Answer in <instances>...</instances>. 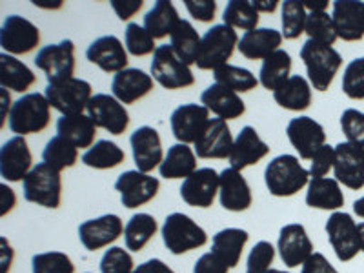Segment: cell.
Masks as SVG:
<instances>
[{
  "label": "cell",
  "mask_w": 364,
  "mask_h": 273,
  "mask_svg": "<svg viewBox=\"0 0 364 273\" xmlns=\"http://www.w3.org/2000/svg\"><path fill=\"white\" fill-rule=\"evenodd\" d=\"M161 177L164 178H188L191 173L197 171V157L195 151L188 144H173L164 161L159 166Z\"/></svg>",
  "instance_id": "cell-34"
},
{
  "label": "cell",
  "mask_w": 364,
  "mask_h": 273,
  "mask_svg": "<svg viewBox=\"0 0 364 273\" xmlns=\"http://www.w3.org/2000/svg\"><path fill=\"white\" fill-rule=\"evenodd\" d=\"M269 154V146L261 141L259 133L252 126H245L237 135L233 142L232 155H230V164L233 170L242 171L248 166L257 164V162L264 159Z\"/></svg>",
  "instance_id": "cell-25"
},
{
  "label": "cell",
  "mask_w": 364,
  "mask_h": 273,
  "mask_svg": "<svg viewBox=\"0 0 364 273\" xmlns=\"http://www.w3.org/2000/svg\"><path fill=\"white\" fill-rule=\"evenodd\" d=\"M210 120V112L200 104H182L171 113V132L181 144H195Z\"/></svg>",
  "instance_id": "cell-14"
},
{
  "label": "cell",
  "mask_w": 364,
  "mask_h": 273,
  "mask_svg": "<svg viewBox=\"0 0 364 273\" xmlns=\"http://www.w3.org/2000/svg\"><path fill=\"white\" fill-rule=\"evenodd\" d=\"M184 6L195 21L211 22L215 18L217 2H213V0H186Z\"/></svg>",
  "instance_id": "cell-53"
},
{
  "label": "cell",
  "mask_w": 364,
  "mask_h": 273,
  "mask_svg": "<svg viewBox=\"0 0 364 273\" xmlns=\"http://www.w3.org/2000/svg\"><path fill=\"white\" fill-rule=\"evenodd\" d=\"M220 188V173L213 168H200L184 178L181 186V197L188 206L210 208Z\"/></svg>",
  "instance_id": "cell-15"
},
{
  "label": "cell",
  "mask_w": 364,
  "mask_h": 273,
  "mask_svg": "<svg viewBox=\"0 0 364 273\" xmlns=\"http://www.w3.org/2000/svg\"><path fill=\"white\" fill-rule=\"evenodd\" d=\"M308 13L302 2L288 0L282 4V37L288 41H295L306 31Z\"/></svg>",
  "instance_id": "cell-44"
},
{
  "label": "cell",
  "mask_w": 364,
  "mask_h": 273,
  "mask_svg": "<svg viewBox=\"0 0 364 273\" xmlns=\"http://www.w3.org/2000/svg\"><path fill=\"white\" fill-rule=\"evenodd\" d=\"M268 273H288V272H282V269H269V272Z\"/></svg>",
  "instance_id": "cell-62"
},
{
  "label": "cell",
  "mask_w": 364,
  "mask_h": 273,
  "mask_svg": "<svg viewBox=\"0 0 364 273\" xmlns=\"http://www.w3.org/2000/svg\"><path fill=\"white\" fill-rule=\"evenodd\" d=\"M86 57L91 64L99 66L106 73H120L128 70V53L115 35H106L91 42Z\"/></svg>",
  "instance_id": "cell-23"
},
{
  "label": "cell",
  "mask_w": 364,
  "mask_h": 273,
  "mask_svg": "<svg viewBox=\"0 0 364 273\" xmlns=\"http://www.w3.org/2000/svg\"><path fill=\"white\" fill-rule=\"evenodd\" d=\"M161 235L164 246L173 255H182L191 250L203 248L208 242L206 232L184 213H171L166 217L161 228Z\"/></svg>",
  "instance_id": "cell-4"
},
{
  "label": "cell",
  "mask_w": 364,
  "mask_h": 273,
  "mask_svg": "<svg viewBox=\"0 0 364 273\" xmlns=\"http://www.w3.org/2000/svg\"><path fill=\"white\" fill-rule=\"evenodd\" d=\"M301 58L308 71V79L314 90L326 91L343 66V57L331 46L318 44L308 38L301 48Z\"/></svg>",
  "instance_id": "cell-1"
},
{
  "label": "cell",
  "mask_w": 364,
  "mask_h": 273,
  "mask_svg": "<svg viewBox=\"0 0 364 273\" xmlns=\"http://www.w3.org/2000/svg\"><path fill=\"white\" fill-rule=\"evenodd\" d=\"M159 188H161L159 178L149 177L148 173L135 170L124 171L122 175H119L115 182V190L120 193L122 206L129 208V210L155 199V195L159 193Z\"/></svg>",
  "instance_id": "cell-13"
},
{
  "label": "cell",
  "mask_w": 364,
  "mask_h": 273,
  "mask_svg": "<svg viewBox=\"0 0 364 273\" xmlns=\"http://www.w3.org/2000/svg\"><path fill=\"white\" fill-rule=\"evenodd\" d=\"M253 6H255V9L259 13L261 11H264V13H273L275 11V9H277V6H279V2L277 0H259V2H253Z\"/></svg>",
  "instance_id": "cell-58"
},
{
  "label": "cell",
  "mask_w": 364,
  "mask_h": 273,
  "mask_svg": "<svg viewBox=\"0 0 364 273\" xmlns=\"http://www.w3.org/2000/svg\"><path fill=\"white\" fill-rule=\"evenodd\" d=\"M41 42V31L33 22L18 15H9L0 29V46L8 55H26Z\"/></svg>",
  "instance_id": "cell-12"
},
{
  "label": "cell",
  "mask_w": 364,
  "mask_h": 273,
  "mask_svg": "<svg viewBox=\"0 0 364 273\" xmlns=\"http://www.w3.org/2000/svg\"><path fill=\"white\" fill-rule=\"evenodd\" d=\"M328 240L341 262H350L360 253L359 224L350 213L333 211L326 223Z\"/></svg>",
  "instance_id": "cell-9"
},
{
  "label": "cell",
  "mask_w": 364,
  "mask_h": 273,
  "mask_svg": "<svg viewBox=\"0 0 364 273\" xmlns=\"http://www.w3.org/2000/svg\"><path fill=\"white\" fill-rule=\"evenodd\" d=\"M306 204L317 210L337 211L344 206V195L339 182L328 177H311L306 191Z\"/></svg>",
  "instance_id": "cell-30"
},
{
  "label": "cell",
  "mask_w": 364,
  "mask_h": 273,
  "mask_svg": "<svg viewBox=\"0 0 364 273\" xmlns=\"http://www.w3.org/2000/svg\"><path fill=\"white\" fill-rule=\"evenodd\" d=\"M336 181L350 190H360L364 186V148L341 142L336 146Z\"/></svg>",
  "instance_id": "cell-16"
},
{
  "label": "cell",
  "mask_w": 364,
  "mask_h": 273,
  "mask_svg": "<svg viewBox=\"0 0 364 273\" xmlns=\"http://www.w3.org/2000/svg\"><path fill=\"white\" fill-rule=\"evenodd\" d=\"M77 159H79L77 146L71 144V142L66 141L64 136L58 135L53 136V139L46 144L44 151H42V161L57 171H63L66 170V168L75 166Z\"/></svg>",
  "instance_id": "cell-41"
},
{
  "label": "cell",
  "mask_w": 364,
  "mask_h": 273,
  "mask_svg": "<svg viewBox=\"0 0 364 273\" xmlns=\"http://www.w3.org/2000/svg\"><path fill=\"white\" fill-rule=\"evenodd\" d=\"M124 223L119 215H102L86 220L79 226V239L87 252H97L115 242L124 233Z\"/></svg>",
  "instance_id": "cell-18"
},
{
  "label": "cell",
  "mask_w": 364,
  "mask_h": 273,
  "mask_svg": "<svg viewBox=\"0 0 364 273\" xmlns=\"http://www.w3.org/2000/svg\"><path fill=\"white\" fill-rule=\"evenodd\" d=\"M151 75L166 90H182L195 84V77L190 66L182 63L175 55L170 44L159 46L151 60Z\"/></svg>",
  "instance_id": "cell-8"
},
{
  "label": "cell",
  "mask_w": 364,
  "mask_h": 273,
  "mask_svg": "<svg viewBox=\"0 0 364 273\" xmlns=\"http://www.w3.org/2000/svg\"><path fill=\"white\" fill-rule=\"evenodd\" d=\"M142 6H144L142 0H126V2H122V0H113L112 2V8L115 9L120 21H129Z\"/></svg>",
  "instance_id": "cell-56"
},
{
  "label": "cell",
  "mask_w": 364,
  "mask_h": 273,
  "mask_svg": "<svg viewBox=\"0 0 364 273\" xmlns=\"http://www.w3.org/2000/svg\"><path fill=\"white\" fill-rule=\"evenodd\" d=\"M133 273H175L173 269L168 264L161 261V259H149V261L139 264V268H135Z\"/></svg>",
  "instance_id": "cell-57"
},
{
  "label": "cell",
  "mask_w": 364,
  "mask_h": 273,
  "mask_svg": "<svg viewBox=\"0 0 364 273\" xmlns=\"http://www.w3.org/2000/svg\"><path fill=\"white\" fill-rule=\"evenodd\" d=\"M233 142L226 120L211 119L199 141L195 142V154L199 159H230Z\"/></svg>",
  "instance_id": "cell-22"
},
{
  "label": "cell",
  "mask_w": 364,
  "mask_h": 273,
  "mask_svg": "<svg viewBox=\"0 0 364 273\" xmlns=\"http://www.w3.org/2000/svg\"><path fill=\"white\" fill-rule=\"evenodd\" d=\"M223 18L224 24L230 28L253 31L259 24V11L255 9L253 2H248V0H232V2H228Z\"/></svg>",
  "instance_id": "cell-43"
},
{
  "label": "cell",
  "mask_w": 364,
  "mask_h": 273,
  "mask_svg": "<svg viewBox=\"0 0 364 273\" xmlns=\"http://www.w3.org/2000/svg\"><path fill=\"white\" fill-rule=\"evenodd\" d=\"M213 79H215V84L230 87L235 93H248V91L255 90L257 84H259L252 71L246 70V68L232 66V64L220 66L219 70L213 71Z\"/></svg>",
  "instance_id": "cell-42"
},
{
  "label": "cell",
  "mask_w": 364,
  "mask_h": 273,
  "mask_svg": "<svg viewBox=\"0 0 364 273\" xmlns=\"http://www.w3.org/2000/svg\"><path fill=\"white\" fill-rule=\"evenodd\" d=\"M200 102L204 108H208V112L215 113L217 119L223 120L239 119L246 112V104L240 99L239 93L220 84L206 87L200 95Z\"/></svg>",
  "instance_id": "cell-27"
},
{
  "label": "cell",
  "mask_w": 364,
  "mask_h": 273,
  "mask_svg": "<svg viewBox=\"0 0 364 273\" xmlns=\"http://www.w3.org/2000/svg\"><path fill=\"white\" fill-rule=\"evenodd\" d=\"M159 226L155 217L149 213H136L128 220L124 228V245L129 252H141L149 240L154 239Z\"/></svg>",
  "instance_id": "cell-38"
},
{
  "label": "cell",
  "mask_w": 364,
  "mask_h": 273,
  "mask_svg": "<svg viewBox=\"0 0 364 273\" xmlns=\"http://www.w3.org/2000/svg\"><path fill=\"white\" fill-rule=\"evenodd\" d=\"M302 6H304L306 9H310V13L326 11L328 2H326V0H321V2H302Z\"/></svg>",
  "instance_id": "cell-59"
},
{
  "label": "cell",
  "mask_w": 364,
  "mask_h": 273,
  "mask_svg": "<svg viewBox=\"0 0 364 273\" xmlns=\"http://www.w3.org/2000/svg\"><path fill=\"white\" fill-rule=\"evenodd\" d=\"M58 136H64L66 141L77 148H91L97 135V126L87 115H63L57 122Z\"/></svg>",
  "instance_id": "cell-33"
},
{
  "label": "cell",
  "mask_w": 364,
  "mask_h": 273,
  "mask_svg": "<svg viewBox=\"0 0 364 273\" xmlns=\"http://www.w3.org/2000/svg\"><path fill=\"white\" fill-rule=\"evenodd\" d=\"M279 255L288 268H297L314 255V242L302 224H286L279 233Z\"/></svg>",
  "instance_id": "cell-17"
},
{
  "label": "cell",
  "mask_w": 364,
  "mask_h": 273,
  "mask_svg": "<svg viewBox=\"0 0 364 273\" xmlns=\"http://www.w3.org/2000/svg\"><path fill=\"white\" fill-rule=\"evenodd\" d=\"M154 90V77L146 71L129 68V70L120 71L113 77L112 91L113 97L122 104H133L146 97Z\"/></svg>",
  "instance_id": "cell-28"
},
{
  "label": "cell",
  "mask_w": 364,
  "mask_h": 273,
  "mask_svg": "<svg viewBox=\"0 0 364 273\" xmlns=\"http://www.w3.org/2000/svg\"><path fill=\"white\" fill-rule=\"evenodd\" d=\"M291 71V57L288 51L277 50L275 53L264 58L262 63L261 73H259V80L266 90H279L286 80L290 79Z\"/></svg>",
  "instance_id": "cell-39"
},
{
  "label": "cell",
  "mask_w": 364,
  "mask_h": 273,
  "mask_svg": "<svg viewBox=\"0 0 364 273\" xmlns=\"http://www.w3.org/2000/svg\"><path fill=\"white\" fill-rule=\"evenodd\" d=\"M336 164V148H331L330 144H324L323 148H318L315 155L311 157L310 175L314 178L324 177L328 171Z\"/></svg>",
  "instance_id": "cell-52"
},
{
  "label": "cell",
  "mask_w": 364,
  "mask_h": 273,
  "mask_svg": "<svg viewBox=\"0 0 364 273\" xmlns=\"http://www.w3.org/2000/svg\"><path fill=\"white\" fill-rule=\"evenodd\" d=\"M24 199L38 206L57 210L63 200V177L46 162H41L24 178Z\"/></svg>",
  "instance_id": "cell-5"
},
{
  "label": "cell",
  "mask_w": 364,
  "mask_h": 273,
  "mask_svg": "<svg viewBox=\"0 0 364 273\" xmlns=\"http://www.w3.org/2000/svg\"><path fill=\"white\" fill-rule=\"evenodd\" d=\"M44 95L51 108H55L63 115H80L84 109H87V104L93 97L91 95V84L82 79H77V77L48 84Z\"/></svg>",
  "instance_id": "cell-7"
},
{
  "label": "cell",
  "mask_w": 364,
  "mask_h": 273,
  "mask_svg": "<svg viewBox=\"0 0 364 273\" xmlns=\"http://www.w3.org/2000/svg\"><path fill=\"white\" fill-rule=\"evenodd\" d=\"M126 159L124 151L109 141H99L95 146H91L86 154L82 155V162L95 170H112L115 166L122 164Z\"/></svg>",
  "instance_id": "cell-40"
},
{
  "label": "cell",
  "mask_w": 364,
  "mask_h": 273,
  "mask_svg": "<svg viewBox=\"0 0 364 273\" xmlns=\"http://www.w3.org/2000/svg\"><path fill=\"white\" fill-rule=\"evenodd\" d=\"M343 91L353 100L364 99V57L348 64L343 75Z\"/></svg>",
  "instance_id": "cell-48"
},
{
  "label": "cell",
  "mask_w": 364,
  "mask_h": 273,
  "mask_svg": "<svg viewBox=\"0 0 364 273\" xmlns=\"http://www.w3.org/2000/svg\"><path fill=\"white\" fill-rule=\"evenodd\" d=\"M181 22L175 6L168 0H159L154 8L146 13L144 28L154 38H164L166 35L173 33V29Z\"/></svg>",
  "instance_id": "cell-37"
},
{
  "label": "cell",
  "mask_w": 364,
  "mask_h": 273,
  "mask_svg": "<svg viewBox=\"0 0 364 273\" xmlns=\"http://www.w3.org/2000/svg\"><path fill=\"white\" fill-rule=\"evenodd\" d=\"M248 240L250 235L246 230H240V228H226V230H220L219 233L213 235L211 252L219 255L230 268H235L240 262L242 250H245Z\"/></svg>",
  "instance_id": "cell-31"
},
{
  "label": "cell",
  "mask_w": 364,
  "mask_h": 273,
  "mask_svg": "<svg viewBox=\"0 0 364 273\" xmlns=\"http://www.w3.org/2000/svg\"><path fill=\"white\" fill-rule=\"evenodd\" d=\"M37 77L33 71L29 70L24 63H21L18 58L13 55L2 53L0 55V84L2 90H13L18 93H24L26 90L33 86Z\"/></svg>",
  "instance_id": "cell-35"
},
{
  "label": "cell",
  "mask_w": 364,
  "mask_h": 273,
  "mask_svg": "<svg viewBox=\"0 0 364 273\" xmlns=\"http://www.w3.org/2000/svg\"><path fill=\"white\" fill-rule=\"evenodd\" d=\"M33 273H75V264L70 255L63 252L37 253L31 259Z\"/></svg>",
  "instance_id": "cell-46"
},
{
  "label": "cell",
  "mask_w": 364,
  "mask_h": 273,
  "mask_svg": "<svg viewBox=\"0 0 364 273\" xmlns=\"http://www.w3.org/2000/svg\"><path fill=\"white\" fill-rule=\"evenodd\" d=\"M331 18L339 38L346 42H357L364 38V2L337 0L333 2Z\"/></svg>",
  "instance_id": "cell-24"
},
{
  "label": "cell",
  "mask_w": 364,
  "mask_h": 273,
  "mask_svg": "<svg viewBox=\"0 0 364 273\" xmlns=\"http://www.w3.org/2000/svg\"><path fill=\"white\" fill-rule=\"evenodd\" d=\"M275 102L290 112H304L311 104V87L304 77L294 75L279 90L273 91Z\"/></svg>",
  "instance_id": "cell-32"
},
{
  "label": "cell",
  "mask_w": 364,
  "mask_h": 273,
  "mask_svg": "<svg viewBox=\"0 0 364 273\" xmlns=\"http://www.w3.org/2000/svg\"><path fill=\"white\" fill-rule=\"evenodd\" d=\"M264 181L272 195L291 197L310 184V171L304 170L294 155H279L266 166Z\"/></svg>",
  "instance_id": "cell-2"
},
{
  "label": "cell",
  "mask_w": 364,
  "mask_h": 273,
  "mask_svg": "<svg viewBox=\"0 0 364 273\" xmlns=\"http://www.w3.org/2000/svg\"><path fill=\"white\" fill-rule=\"evenodd\" d=\"M87 117L93 120L97 128H102L112 135H122L129 126V113L124 104L113 95L97 93L87 104Z\"/></svg>",
  "instance_id": "cell-11"
},
{
  "label": "cell",
  "mask_w": 364,
  "mask_h": 273,
  "mask_svg": "<svg viewBox=\"0 0 364 273\" xmlns=\"http://www.w3.org/2000/svg\"><path fill=\"white\" fill-rule=\"evenodd\" d=\"M282 44V33L272 28H257L246 31L239 41V51L250 60H264L279 50Z\"/></svg>",
  "instance_id": "cell-29"
},
{
  "label": "cell",
  "mask_w": 364,
  "mask_h": 273,
  "mask_svg": "<svg viewBox=\"0 0 364 273\" xmlns=\"http://www.w3.org/2000/svg\"><path fill=\"white\" fill-rule=\"evenodd\" d=\"M220 206L228 211H246L253 203L252 190H250L246 178L240 171L228 168L220 171V188H219Z\"/></svg>",
  "instance_id": "cell-26"
},
{
  "label": "cell",
  "mask_w": 364,
  "mask_h": 273,
  "mask_svg": "<svg viewBox=\"0 0 364 273\" xmlns=\"http://www.w3.org/2000/svg\"><path fill=\"white\" fill-rule=\"evenodd\" d=\"M288 141L297 149L299 157L304 161H311L318 148H323L326 142V133L318 122H315L311 117H297L291 119L288 128H286Z\"/></svg>",
  "instance_id": "cell-19"
},
{
  "label": "cell",
  "mask_w": 364,
  "mask_h": 273,
  "mask_svg": "<svg viewBox=\"0 0 364 273\" xmlns=\"http://www.w3.org/2000/svg\"><path fill=\"white\" fill-rule=\"evenodd\" d=\"M235 46H239V37H237L235 29L226 24L213 26L203 37L197 68L215 71L220 66H226L230 57L233 55Z\"/></svg>",
  "instance_id": "cell-6"
},
{
  "label": "cell",
  "mask_w": 364,
  "mask_h": 273,
  "mask_svg": "<svg viewBox=\"0 0 364 273\" xmlns=\"http://www.w3.org/2000/svg\"><path fill=\"white\" fill-rule=\"evenodd\" d=\"M275 259V248L268 240H261L252 248L246 261V273H268Z\"/></svg>",
  "instance_id": "cell-50"
},
{
  "label": "cell",
  "mask_w": 364,
  "mask_h": 273,
  "mask_svg": "<svg viewBox=\"0 0 364 273\" xmlns=\"http://www.w3.org/2000/svg\"><path fill=\"white\" fill-rule=\"evenodd\" d=\"M129 142H132L133 161L136 164V171L149 173L157 166L162 164L164 154H162L161 136H159L157 129L149 128V126H142V128L135 129L132 133Z\"/></svg>",
  "instance_id": "cell-21"
},
{
  "label": "cell",
  "mask_w": 364,
  "mask_h": 273,
  "mask_svg": "<svg viewBox=\"0 0 364 273\" xmlns=\"http://www.w3.org/2000/svg\"><path fill=\"white\" fill-rule=\"evenodd\" d=\"M31 151L24 136H13L0 149V175L9 182L24 181L31 168Z\"/></svg>",
  "instance_id": "cell-20"
},
{
  "label": "cell",
  "mask_w": 364,
  "mask_h": 273,
  "mask_svg": "<svg viewBox=\"0 0 364 273\" xmlns=\"http://www.w3.org/2000/svg\"><path fill=\"white\" fill-rule=\"evenodd\" d=\"M35 66L44 71L50 84L71 79L75 71L73 41L66 38L58 44L44 46L35 57Z\"/></svg>",
  "instance_id": "cell-10"
},
{
  "label": "cell",
  "mask_w": 364,
  "mask_h": 273,
  "mask_svg": "<svg viewBox=\"0 0 364 273\" xmlns=\"http://www.w3.org/2000/svg\"><path fill=\"white\" fill-rule=\"evenodd\" d=\"M50 108V102L42 93L21 97L9 112V129L17 133V136L44 132L51 120Z\"/></svg>",
  "instance_id": "cell-3"
},
{
  "label": "cell",
  "mask_w": 364,
  "mask_h": 273,
  "mask_svg": "<svg viewBox=\"0 0 364 273\" xmlns=\"http://www.w3.org/2000/svg\"><path fill=\"white\" fill-rule=\"evenodd\" d=\"M230 272V266L220 259L219 255H215L213 252H208L204 255H200L197 259L193 266V273H228Z\"/></svg>",
  "instance_id": "cell-54"
},
{
  "label": "cell",
  "mask_w": 364,
  "mask_h": 273,
  "mask_svg": "<svg viewBox=\"0 0 364 273\" xmlns=\"http://www.w3.org/2000/svg\"><path fill=\"white\" fill-rule=\"evenodd\" d=\"M304 33L310 37V41L318 42L324 46H333L337 37L336 26H333V18L328 15V11H315L308 13L306 21V31Z\"/></svg>",
  "instance_id": "cell-45"
},
{
  "label": "cell",
  "mask_w": 364,
  "mask_h": 273,
  "mask_svg": "<svg viewBox=\"0 0 364 273\" xmlns=\"http://www.w3.org/2000/svg\"><path fill=\"white\" fill-rule=\"evenodd\" d=\"M353 211H355L357 217L364 219V197H360V199H357L355 203H353Z\"/></svg>",
  "instance_id": "cell-60"
},
{
  "label": "cell",
  "mask_w": 364,
  "mask_h": 273,
  "mask_svg": "<svg viewBox=\"0 0 364 273\" xmlns=\"http://www.w3.org/2000/svg\"><path fill=\"white\" fill-rule=\"evenodd\" d=\"M341 128H343V133L346 135L348 142L364 148V113L353 108L346 109L341 115Z\"/></svg>",
  "instance_id": "cell-51"
},
{
  "label": "cell",
  "mask_w": 364,
  "mask_h": 273,
  "mask_svg": "<svg viewBox=\"0 0 364 273\" xmlns=\"http://www.w3.org/2000/svg\"><path fill=\"white\" fill-rule=\"evenodd\" d=\"M301 273H339V272L330 264V261H328L323 253L315 252L314 255H311L304 264H302Z\"/></svg>",
  "instance_id": "cell-55"
},
{
  "label": "cell",
  "mask_w": 364,
  "mask_h": 273,
  "mask_svg": "<svg viewBox=\"0 0 364 273\" xmlns=\"http://www.w3.org/2000/svg\"><path fill=\"white\" fill-rule=\"evenodd\" d=\"M126 48L135 57H144V55L155 53L157 46H155V38L146 31L144 26H139L135 22H129L126 28Z\"/></svg>",
  "instance_id": "cell-47"
},
{
  "label": "cell",
  "mask_w": 364,
  "mask_h": 273,
  "mask_svg": "<svg viewBox=\"0 0 364 273\" xmlns=\"http://www.w3.org/2000/svg\"><path fill=\"white\" fill-rule=\"evenodd\" d=\"M100 273H133V257L129 255L128 250L113 246L106 250L100 259Z\"/></svg>",
  "instance_id": "cell-49"
},
{
  "label": "cell",
  "mask_w": 364,
  "mask_h": 273,
  "mask_svg": "<svg viewBox=\"0 0 364 273\" xmlns=\"http://www.w3.org/2000/svg\"><path fill=\"white\" fill-rule=\"evenodd\" d=\"M359 235H360V252L364 253V223H359Z\"/></svg>",
  "instance_id": "cell-61"
},
{
  "label": "cell",
  "mask_w": 364,
  "mask_h": 273,
  "mask_svg": "<svg viewBox=\"0 0 364 273\" xmlns=\"http://www.w3.org/2000/svg\"><path fill=\"white\" fill-rule=\"evenodd\" d=\"M200 44H203V38H200L199 33L195 31L191 22H178L177 28H175L173 33H171L170 46L173 48L175 55H177L186 66L197 64V58H199L200 53Z\"/></svg>",
  "instance_id": "cell-36"
}]
</instances>
